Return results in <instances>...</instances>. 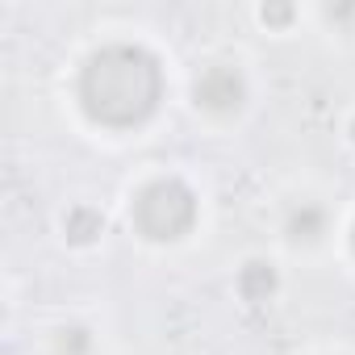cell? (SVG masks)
Segmentation results:
<instances>
[{"label": "cell", "instance_id": "3957f363", "mask_svg": "<svg viewBox=\"0 0 355 355\" xmlns=\"http://www.w3.org/2000/svg\"><path fill=\"white\" fill-rule=\"evenodd\" d=\"M197 101H201L205 109H214V113L239 109V101H243V80H239V71H234V67H209V71L197 80Z\"/></svg>", "mask_w": 355, "mask_h": 355}, {"label": "cell", "instance_id": "277c9868", "mask_svg": "<svg viewBox=\"0 0 355 355\" xmlns=\"http://www.w3.org/2000/svg\"><path fill=\"white\" fill-rule=\"evenodd\" d=\"M239 288H243L247 301H263V297L276 288V272H272L268 263H247L243 276H239Z\"/></svg>", "mask_w": 355, "mask_h": 355}, {"label": "cell", "instance_id": "6da1fadb", "mask_svg": "<svg viewBox=\"0 0 355 355\" xmlns=\"http://www.w3.org/2000/svg\"><path fill=\"white\" fill-rule=\"evenodd\" d=\"M159 63L142 46H105L101 55H92L80 80L84 109L101 125H138L159 105Z\"/></svg>", "mask_w": 355, "mask_h": 355}, {"label": "cell", "instance_id": "8992f818", "mask_svg": "<svg viewBox=\"0 0 355 355\" xmlns=\"http://www.w3.org/2000/svg\"><path fill=\"white\" fill-rule=\"evenodd\" d=\"M318 226H322L318 209H305V214H297V218H293V234H297V239H313V234H318Z\"/></svg>", "mask_w": 355, "mask_h": 355}, {"label": "cell", "instance_id": "7a4b0ae2", "mask_svg": "<svg viewBox=\"0 0 355 355\" xmlns=\"http://www.w3.org/2000/svg\"><path fill=\"white\" fill-rule=\"evenodd\" d=\"M134 218H138V230L146 239H175V234H184L193 226L197 201L180 180H159L138 197Z\"/></svg>", "mask_w": 355, "mask_h": 355}, {"label": "cell", "instance_id": "ba28073f", "mask_svg": "<svg viewBox=\"0 0 355 355\" xmlns=\"http://www.w3.org/2000/svg\"><path fill=\"white\" fill-rule=\"evenodd\" d=\"M288 17V9H263V21H284Z\"/></svg>", "mask_w": 355, "mask_h": 355}, {"label": "cell", "instance_id": "52a82bcc", "mask_svg": "<svg viewBox=\"0 0 355 355\" xmlns=\"http://www.w3.org/2000/svg\"><path fill=\"white\" fill-rule=\"evenodd\" d=\"M59 347H63V351H71V355H80V351H84V330H67Z\"/></svg>", "mask_w": 355, "mask_h": 355}, {"label": "cell", "instance_id": "5b68a950", "mask_svg": "<svg viewBox=\"0 0 355 355\" xmlns=\"http://www.w3.org/2000/svg\"><path fill=\"white\" fill-rule=\"evenodd\" d=\"M67 234H71L76 243H88L92 234H101V214H92V209H71V214H67Z\"/></svg>", "mask_w": 355, "mask_h": 355}]
</instances>
